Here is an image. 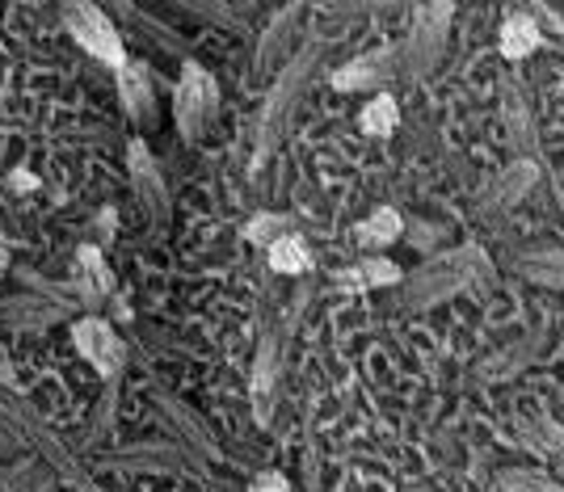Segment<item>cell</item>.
<instances>
[{"label":"cell","instance_id":"1","mask_svg":"<svg viewBox=\"0 0 564 492\" xmlns=\"http://www.w3.org/2000/svg\"><path fill=\"white\" fill-rule=\"evenodd\" d=\"M494 274L489 258L476 249V244H459L447 253H434L430 261H422L417 270H409L397 286V307L404 311H425V307H438L464 295L468 286L485 282Z\"/></svg>","mask_w":564,"mask_h":492},{"label":"cell","instance_id":"2","mask_svg":"<svg viewBox=\"0 0 564 492\" xmlns=\"http://www.w3.org/2000/svg\"><path fill=\"white\" fill-rule=\"evenodd\" d=\"M316 64H321V43H307V47H300L279 68L270 94H265V106H261L258 114V127H253V164H261L282 143L286 127H291V114H295V106H300V97H304Z\"/></svg>","mask_w":564,"mask_h":492},{"label":"cell","instance_id":"3","mask_svg":"<svg viewBox=\"0 0 564 492\" xmlns=\"http://www.w3.org/2000/svg\"><path fill=\"white\" fill-rule=\"evenodd\" d=\"M451 18H455V0H425V4H417L413 25H409V39L397 43L400 80L404 85L425 80L430 72L443 64V51H447V39H451Z\"/></svg>","mask_w":564,"mask_h":492},{"label":"cell","instance_id":"4","mask_svg":"<svg viewBox=\"0 0 564 492\" xmlns=\"http://www.w3.org/2000/svg\"><path fill=\"white\" fill-rule=\"evenodd\" d=\"M59 22L68 30V39H76V47L89 51L97 64L115 72L127 64V43L118 34L115 18L97 0H59Z\"/></svg>","mask_w":564,"mask_h":492},{"label":"cell","instance_id":"5","mask_svg":"<svg viewBox=\"0 0 564 492\" xmlns=\"http://www.w3.org/2000/svg\"><path fill=\"white\" fill-rule=\"evenodd\" d=\"M215 114H219V89H215V76L203 64L186 59L182 76H177V89H173V122L182 131V140L198 143L212 135Z\"/></svg>","mask_w":564,"mask_h":492},{"label":"cell","instance_id":"6","mask_svg":"<svg viewBox=\"0 0 564 492\" xmlns=\"http://www.w3.org/2000/svg\"><path fill=\"white\" fill-rule=\"evenodd\" d=\"M72 346L106 383H115L122 375V367H127V341L118 337L106 316H80L72 325Z\"/></svg>","mask_w":564,"mask_h":492},{"label":"cell","instance_id":"7","mask_svg":"<svg viewBox=\"0 0 564 492\" xmlns=\"http://www.w3.org/2000/svg\"><path fill=\"white\" fill-rule=\"evenodd\" d=\"M127 177H131V194H135V203H140L143 219H148L152 228H165L169 223V182L143 140L127 143Z\"/></svg>","mask_w":564,"mask_h":492},{"label":"cell","instance_id":"8","mask_svg":"<svg viewBox=\"0 0 564 492\" xmlns=\"http://www.w3.org/2000/svg\"><path fill=\"white\" fill-rule=\"evenodd\" d=\"M0 417H4V422H13V429H18L22 438H30V442L39 446V450L51 459V468H59L68 480H80V475H85V471H80V463H76L68 450H64V442H55V434L39 422V413H34V408H30V404H25V400L9 387V383H0Z\"/></svg>","mask_w":564,"mask_h":492},{"label":"cell","instance_id":"9","mask_svg":"<svg viewBox=\"0 0 564 492\" xmlns=\"http://www.w3.org/2000/svg\"><path fill=\"white\" fill-rule=\"evenodd\" d=\"M400 80V51L376 47L367 55H354L341 68L329 72V85L337 94H379L383 85Z\"/></svg>","mask_w":564,"mask_h":492},{"label":"cell","instance_id":"10","mask_svg":"<svg viewBox=\"0 0 564 492\" xmlns=\"http://www.w3.org/2000/svg\"><path fill=\"white\" fill-rule=\"evenodd\" d=\"M304 13H307V0H286V9L270 22L265 39H261L258 51H253V72H258V76H279L282 64L300 51L295 47V39H300Z\"/></svg>","mask_w":564,"mask_h":492},{"label":"cell","instance_id":"11","mask_svg":"<svg viewBox=\"0 0 564 492\" xmlns=\"http://www.w3.org/2000/svg\"><path fill=\"white\" fill-rule=\"evenodd\" d=\"M535 182H540V164L531 161V156H518L510 168H501V173L489 177V186L480 189L476 207L480 211H510V207H518L531 194Z\"/></svg>","mask_w":564,"mask_h":492},{"label":"cell","instance_id":"12","mask_svg":"<svg viewBox=\"0 0 564 492\" xmlns=\"http://www.w3.org/2000/svg\"><path fill=\"white\" fill-rule=\"evenodd\" d=\"M118 80V101H122V114L131 118V127H156L161 122V110H156V89H152V72L143 64H122L115 72Z\"/></svg>","mask_w":564,"mask_h":492},{"label":"cell","instance_id":"13","mask_svg":"<svg viewBox=\"0 0 564 492\" xmlns=\"http://www.w3.org/2000/svg\"><path fill=\"white\" fill-rule=\"evenodd\" d=\"M279 371H282V337L265 332L253 358V379H249V396H253V417L261 425L274 413V396H279Z\"/></svg>","mask_w":564,"mask_h":492},{"label":"cell","instance_id":"14","mask_svg":"<svg viewBox=\"0 0 564 492\" xmlns=\"http://www.w3.org/2000/svg\"><path fill=\"white\" fill-rule=\"evenodd\" d=\"M156 413L169 422V429L177 434V442H186L194 455H203V459H219V442H215V434L207 429V422L198 417V413H189L182 400H173V396H161L156 392Z\"/></svg>","mask_w":564,"mask_h":492},{"label":"cell","instance_id":"15","mask_svg":"<svg viewBox=\"0 0 564 492\" xmlns=\"http://www.w3.org/2000/svg\"><path fill=\"white\" fill-rule=\"evenodd\" d=\"M72 286H76V295L89 307L106 304L115 295V274H110V265H106L97 244H80L76 249V282Z\"/></svg>","mask_w":564,"mask_h":492},{"label":"cell","instance_id":"16","mask_svg":"<svg viewBox=\"0 0 564 492\" xmlns=\"http://www.w3.org/2000/svg\"><path fill=\"white\" fill-rule=\"evenodd\" d=\"M543 47V25L540 18H531V13H522V9H510L506 18H501V30H497V51H501V59H527V55H535Z\"/></svg>","mask_w":564,"mask_h":492},{"label":"cell","instance_id":"17","mask_svg":"<svg viewBox=\"0 0 564 492\" xmlns=\"http://www.w3.org/2000/svg\"><path fill=\"white\" fill-rule=\"evenodd\" d=\"M400 278H404V270H400L397 261L379 258V253H371V258L354 261V265H346V270H337L333 274V286L337 291H383V286H400Z\"/></svg>","mask_w":564,"mask_h":492},{"label":"cell","instance_id":"18","mask_svg":"<svg viewBox=\"0 0 564 492\" xmlns=\"http://www.w3.org/2000/svg\"><path fill=\"white\" fill-rule=\"evenodd\" d=\"M543 350V328L540 332H527V337H518V346H510L506 353H494L489 362H480L476 367V379L480 383H497V379H514L535 353Z\"/></svg>","mask_w":564,"mask_h":492},{"label":"cell","instance_id":"19","mask_svg":"<svg viewBox=\"0 0 564 492\" xmlns=\"http://www.w3.org/2000/svg\"><path fill=\"white\" fill-rule=\"evenodd\" d=\"M514 274L547 291H564V249H531V253H518Z\"/></svg>","mask_w":564,"mask_h":492},{"label":"cell","instance_id":"20","mask_svg":"<svg viewBox=\"0 0 564 492\" xmlns=\"http://www.w3.org/2000/svg\"><path fill=\"white\" fill-rule=\"evenodd\" d=\"M400 236H404V219H400L397 207H376V211L354 228V240H358L362 253H379V249L397 244Z\"/></svg>","mask_w":564,"mask_h":492},{"label":"cell","instance_id":"21","mask_svg":"<svg viewBox=\"0 0 564 492\" xmlns=\"http://www.w3.org/2000/svg\"><path fill=\"white\" fill-rule=\"evenodd\" d=\"M265 261H270L274 274H286V278H304L307 270H312V253H307V244L300 240V232L279 236V240L265 249Z\"/></svg>","mask_w":564,"mask_h":492},{"label":"cell","instance_id":"22","mask_svg":"<svg viewBox=\"0 0 564 492\" xmlns=\"http://www.w3.org/2000/svg\"><path fill=\"white\" fill-rule=\"evenodd\" d=\"M400 127V106L388 94H376L362 110H358V131L367 140H392Z\"/></svg>","mask_w":564,"mask_h":492},{"label":"cell","instance_id":"23","mask_svg":"<svg viewBox=\"0 0 564 492\" xmlns=\"http://www.w3.org/2000/svg\"><path fill=\"white\" fill-rule=\"evenodd\" d=\"M501 118H506V131H510V140H514V147L522 156L540 147V140H535V118L527 114V106L514 94H506V101H501Z\"/></svg>","mask_w":564,"mask_h":492},{"label":"cell","instance_id":"24","mask_svg":"<svg viewBox=\"0 0 564 492\" xmlns=\"http://www.w3.org/2000/svg\"><path fill=\"white\" fill-rule=\"evenodd\" d=\"M564 484L556 475H543V471H501L489 492H561Z\"/></svg>","mask_w":564,"mask_h":492},{"label":"cell","instance_id":"25","mask_svg":"<svg viewBox=\"0 0 564 492\" xmlns=\"http://www.w3.org/2000/svg\"><path fill=\"white\" fill-rule=\"evenodd\" d=\"M286 232H295V219H291V215L265 211V215H253V219L245 223V240H249V244H265V249Z\"/></svg>","mask_w":564,"mask_h":492},{"label":"cell","instance_id":"26","mask_svg":"<svg viewBox=\"0 0 564 492\" xmlns=\"http://www.w3.org/2000/svg\"><path fill=\"white\" fill-rule=\"evenodd\" d=\"M115 463H122V468H182V455L177 450H135V455H118Z\"/></svg>","mask_w":564,"mask_h":492},{"label":"cell","instance_id":"27","mask_svg":"<svg viewBox=\"0 0 564 492\" xmlns=\"http://www.w3.org/2000/svg\"><path fill=\"white\" fill-rule=\"evenodd\" d=\"M177 4H186L189 13H198V18H207V22L236 25V9L228 0H177Z\"/></svg>","mask_w":564,"mask_h":492},{"label":"cell","instance_id":"28","mask_svg":"<svg viewBox=\"0 0 564 492\" xmlns=\"http://www.w3.org/2000/svg\"><path fill=\"white\" fill-rule=\"evenodd\" d=\"M249 492H295V489H291V480L282 471H261V475H253Z\"/></svg>","mask_w":564,"mask_h":492},{"label":"cell","instance_id":"29","mask_svg":"<svg viewBox=\"0 0 564 492\" xmlns=\"http://www.w3.org/2000/svg\"><path fill=\"white\" fill-rule=\"evenodd\" d=\"M97 4H101L110 18L118 13V18H127V22H143L140 13H135V4H131V0H97Z\"/></svg>","mask_w":564,"mask_h":492},{"label":"cell","instance_id":"30","mask_svg":"<svg viewBox=\"0 0 564 492\" xmlns=\"http://www.w3.org/2000/svg\"><path fill=\"white\" fill-rule=\"evenodd\" d=\"M13 186H18V189H34L39 182H34V177H25V173H18V177H13Z\"/></svg>","mask_w":564,"mask_h":492},{"label":"cell","instance_id":"31","mask_svg":"<svg viewBox=\"0 0 564 492\" xmlns=\"http://www.w3.org/2000/svg\"><path fill=\"white\" fill-rule=\"evenodd\" d=\"M0 270H9V249H4V236H0Z\"/></svg>","mask_w":564,"mask_h":492},{"label":"cell","instance_id":"32","mask_svg":"<svg viewBox=\"0 0 564 492\" xmlns=\"http://www.w3.org/2000/svg\"><path fill=\"white\" fill-rule=\"evenodd\" d=\"M561 492H564V489H561Z\"/></svg>","mask_w":564,"mask_h":492}]
</instances>
